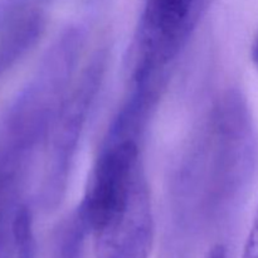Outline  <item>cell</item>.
Masks as SVG:
<instances>
[{
	"instance_id": "7a4b0ae2",
	"label": "cell",
	"mask_w": 258,
	"mask_h": 258,
	"mask_svg": "<svg viewBox=\"0 0 258 258\" xmlns=\"http://www.w3.org/2000/svg\"><path fill=\"white\" fill-rule=\"evenodd\" d=\"M107 59L106 49L97 50L71 86L60 105L48 139L49 149L42 189L45 208H55L64 197L78 143L102 85Z\"/></svg>"
},
{
	"instance_id": "6da1fadb",
	"label": "cell",
	"mask_w": 258,
	"mask_h": 258,
	"mask_svg": "<svg viewBox=\"0 0 258 258\" xmlns=\"http://www.w3.org/2000/svg\"><path fill=\"white\" fill-rule=\"evenodd\" d=\"M179 175V204L218 218L239 204L257 165L258 141L246 98L229 90L217 101Z\"/></svg>"
},
{
	"instance_id": "8992f818",
	"label": "cell",
	"mask_w": 258,
	"mask_h": 258,
	"mask_svg": "<svg viewBox=\"0 0 258 258\" xmlns=\"http://www.w3.org/2000/svg\"><path fill=\"white\" fill-rule=\"evenodd\" d=\"M87 236H90V231L80 213L75 211L55 233L52 258H85Z\"/></svg>"
},
{
	"instance_id": "277c9868",
	"label": "cell",
	"mask_w": 258,
	"mask_h": 258,
	"mask_svg": "<svg viewBox=\"0 0 258 258\" xmlns=\"http://www.w3.org/2000/svg\"><path fill=\"white\" fill-rule=\"evenodd\" d=\"M96 258H149L154 244L153 203L146 175L92 229Z\"/></svg>"
},
{
	"instance_id": "52a82bcc",
	"label": "cell",
	"mask_w": 258,
	"mask_h": 258,
	"mask_svg": "<svg viewBox=\"0 0 258 258\" xmlns=\"http://www.w3.org/2000/svg\"><path fill=\"white\" fill-rule=\"evenodd\" d=\"M242 258H258V206L248 237L246 239Z\"/></svg>"
},
{
	"instance_id": "ba28073f",
	"label": "cell",
	"mask_w": 258,
	"mask_h": 258,
	"mask_svg": "<svg viewBox=\"0 0 258 258\" xmlns=\"http://www.w3.org/2000/svg\"><path fill=\"white\" fill-rule=\"evenodd\" d=\"M251 59L253 66L256 67V70L258 71V32L257 34L254 35V39L251 45Z\"/></svg>"
},
{
	"instance_id": "5b68a950",
	"label": "cell",
	"mask_w": 258,
	"mask_h": 258,
	"mask_svg": "<svg viewBox=\"0 0 258 258\" xmlns=\"http://www.w3.org/2000/svg\"><path fill=\"white\" fill-rule=\"evenodd\" d=\"M45 29V15L38 5L0 18V80L30 49Z\"/></svg>"
},
{
	"instance_id": "3957f363",
	"label": "cell",
	"mask_w": 258,
	"mask_h": 258,
	"mask_svg": "<svg viewBox=\"0 0 258 258\" xmlns=\"http://www.w3.org/2000/svg\"><path fill=\"white\" fill-rule=\"evenodd\" d=\"M209 0H145L134 43L133 85L168 76Z\"/></svg>"
}]
</instances>
